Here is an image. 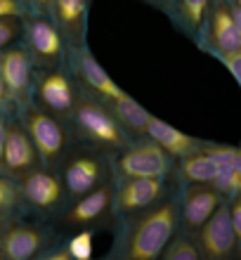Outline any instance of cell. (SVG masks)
Here are the masks:
<instances>
[{"mask_svg":"<svg viewBox=\"0 0 241 260\" xmlns=\"http://www.w3.org/2000/svg\"><path fill=\"white\" fill-rule=\"evenodd\" d=\"M180 225L178 199L165 197L161 204L125 215V227L118 241V260H156Z\"/></svg>","mask_w":241,"mask_h":260,"instance_id":"1","label":"cell"},{"mask_svg":"<svg viewBox=\"0 0 241 260\" xmlns=\"http://www.w3.org/2000/svg\"><path fill=\"white\" fill-rule=\"evenodd\" d=\"M66 128L76 133L88 147H95L99 151H123L132 142L125 135V130L116 123L107 104L88 92H78V100L74 104V111L69 116Z\"/></svg>","mask_w":241,"mask_h":260,"instance_id":"2","label":"cell"},{"mask_svg":"<svg viewBox=\"0 0 241 260\" xmlns=\"http://www.w3.org/2000/svg\"><path fill=\"white\" fill-rule=\"evenodd\" d=\"M21 125L26 130L28 140L33 144L36 154L41 158V166L52 168L66 156L69 151V128L52 114L43 111L38 104H28L21 109Z\"/></svg>","mask_w":241,"mask_h":260,"instance_id":"3","label":"cell"},{"mask_svg":"<svg viewBox=\"0 0 241 260\" xmlns=\"http://www.w3.org/2000/svg\"><path fill=\"white\" fill-rule=\"evenodd\" d=\"M62 161L64 164L59 178H62L64 192L66 197H71V201L111 180L109 161L104 156V151L95 149V147H81V149L66 151Z\"/></svg>","mask_w":241,"mask_h":260,"instance_id":"4","label":"cell"},{"mask_svg":"<svg viewBox=\"0 0 241 260\" xmlns=\"http://www.w3.org/2000/svg\"><path fill=\"white\" fill-rule=\"evenodd\" d=\"M21 38H24L21 48L26 50L33 69H57L64 64L66 45L50 17L33 12L21 17Z\"/></svg>","mask_w":241,"mask_h":260,"instance_id":"5","label":"cell"},{"mask_svg":"<svg viewBox=\"0 0 241 260\" xmlns=\"http://www.w3.org/2000/svg\"><path fill=\"white\" fill-rule=\"evenodd\" d=\"M78 92H81V88L76 85L74 76L69 71H64L62 67L33 69V104H38L43 111L59 118L62 123H69Z\"/></svg>","mask_w":241,"mask_h":260,"instance_id":"6","label":"cell"},{"mask_svg":"<svg viewBox=\"0 0 241 260\" xmlns=\"http://www.w3.org/2000/svg\"><path fill=\"white\" fill-rule=\"evenodd\" d=\"M173 161L159 144L149 137L132 140L123 151H118L116 171L121 178H154L168 180L173 173Z\"/></svg>","mask_w":241,"mask_h":260,"instance_id":"7","label":"cell"},{"mask_svg":"<svg viewBox=\"0 0 241 260\" xmlns=\"http://www.w3.org/2000/svg\"><path fill=\"white\" fill-rule=\"evenodd\" d=\"M199 48L203 52H236L241 50V14L232 12L225 0H211L201 28Z\"/></svg>","mask_w":241,"mask_h":260,"instance_id":"8","label":"cell"},{"mask_svg":"<svg viewBox=\"0 0 241 260\" xmlns=\"http://www.w3.org/2000/svg\"><path fill=\"white\" fill-rule=\"evenodd\" d=\"M116 215L114 211V182H104V185L90 189L88 194L74 199L71 206L64 211L62 225L71 230H95L111 222Z\"/></svg>","mask_w":241,"mask_h":260,"instance_id":"9","label":"cell"},{"mask_svg":"<svg viewBox=\"0 0 241 260\" xmlns=\"http://www.w3.org/2000/svg\"><path fill=\"white\" fill-rule=\"evenodd\" d=\"M0 81L5 85L7 102H14L19 109L33 102V64L21 45L0 50Z\"/></svg>","mask_w":241,"mask_h":260,"instance_id":"10","label":"cell"},{"mask_svg":"<svg viewBox=\"0 0 241 260\" xmlns=\"http://www.w3.org/2000/svg\"><path fill=\"white\" fill-rule=\"evenodd\" d=\"M196 246H199L201 260H232L239 248V237L227 215V201L218 206V211L196 230Z\"/></svg>","mask_w":241,"mask_h":260,"instance_id":"11","label":"cell"},{"mask_svg":"<svg viewBox=\"0 0 241 260\" xmlns=\"http://www.w3.org/2000/svg\"><path fill=\"white\" fill-rule=\"evenodd\" d=\"M71 55V67H74V81L76 85L88 92V95L102 100V102H109V100H116V97L125 95V90L118 85L114 78L109 76V71L99 64L90 48H78V50H69Z\"/></svg>","mask_w":241,"mask_h":260,"instance_id":"12","label":"cell"},{"mask_svg":"<svg viewBox=\"0 0 241 260\" xmlns=\"http://www.w3.org/2000/svg\"><path fill=\"white\" fill-rule=\"evenodd\" d=\"M17 189H19V197L24 204H28L41 213L57 211L66 199L62 178L45 166H38L36 171L26 173L21 180H17Z\"/></svg>","mask_w":241,"mask_h":260,"instance_id":"13","label":"cell"},{"mask_svg":"<svg viewBox=\"0 0 241 260\" xmlns=\"http://www.w3.org/2000/svg\"><path fill=\"white\" fill-rule=\"evenodd\" d=\"M165 197H168V180L121 178V185L114 187V211L123 218L135 215L161 204Z\"/></svg>","mask_w":241,"mask_h":260,"instance_id":"14","label":"cell"},{"mask_svg":"<svg viewBox=\"0 0 241 260\" xmlns=\"http://www.w3.org/2000/svg\"><path fill=\"white\" fill-rule=\"evenodd\" d=\"M38 166H41V158L36 154L24 125L19 121L7 123L5 147H3V156H0V175H5V178L17 182L26 173L36 171Z\"/></svg>","mask_w":241,"mask_h":260,"instance_id":"15","label":"cell"},{"mask_svg":"<svg viewBox=\"0 0 241 260\" xmlns=\"http://www.w3.org/2000/svg\"><path fill=\"white\" fill-rule=\"evenodd\" d=\"M88 12L90 0H55L52 5V21L62 36L66 50L85 48L88 41Z\"/></svg>","mask_w":241,"mask_h":260,"instance_id":"16","label":"cell"},{"mask_svg":"<svg viewBox=\"0 0 241 260\" xmlns=\"http://www.w3.org/2000/svg\"><path fill=\"white\" fill-rule=\"evenodd\" d=\"M48 244L43 230L24 222H5L0 230V255L5 260H36Z\"/></svg>","mask_w":241,"mask_h":260,"instance_id":"17","label":"cell"},{"mask_svg":"<svg viewBox=\"0 0 241 260\" xmlns=\"http://www.w3.org/2000/svg\"><path fill=\"white\" fill-rule=\"evenodd\" d=\"M222 201H225L222 194L218 189H213L211 185H187L185 194H182V201H178L182 227L187 232H196L218 211V206Z\"/></svg>","mask_w":241,"mask_h":260,"instance_id":"18","label":"cell"},{"mask_svg":"<svg viewBox=\"0 0 241 260\" xmlns=\"http://www.w3.org/2000/svg\"><path fill=\"white\" fill-rule=\"evenodd\" d=\"M147 137L154 140L168 156L178 158V161L180 158H185V156H192V154H196V151L203 149V142H201V140L187 135L185 130L175 128V125L165 123L163 118H159V116H152L149 128H147Z\"/></svg>","mask_w":241,"mask_h":260,"instance_id":"19","label":"cell"},{"mask_svg":"<svg viewBox=\"0 0 241 260\" xmlns=\"http://www.w3.org/2000/svg\"><path fill=\"white\" fill-rule=\"evenodd\" d=\"M107 109L111 111V116L116 118V123L125 130V135L130 140H137V137H147V128H149V121H152V111H147L142 104L130 97L128 92L116 100H109Z\"/></svg>","mask_w":241,"mask_h":260,"instance_id":"20","label":"cell"},{"mask_svg":"<svg viewBox=\"0 0 241 260\" xmlns=\"http://www.w3.org/2000/svg\"><path fill=\"white\" fill-rule=\"evenodd\" d=\"M208 7H211V0H175L170 10V19L187 38L196 41L201 36L203 21H206Z\"/></svg>","mask_w":241,"mask_h":260,"instance_id":"21","label":"cell"},{"mask_svg":"<svg viewBox=\"0 0 241 260\" xmlns=\"http://www.w3.org/2000/svg\"><path fill=\"white\" fill-rule=\"evenodd\" d=\"M218 166L206 151L201 149L192 156L180 158V175L187 180V185H213Z\"/></svg>","mask_w":241,"mask_h":260,"instance_id":"22","label":"cell"},{"mask_svg":"<svg viewBox=\"0 0 241 260\" xmlns=\"http://www.w3.org/2000/svg\"><path fill=\"white\" fill-rule=\"evenodd\" d=\"M156 260H201V253L189 234H178V237L173 234V239L165 244Z\"/></svg>","mask_w":241,"mask_h":260,"instance_id":"23","label":"cell"},{"mask_svg":"<svg viewBox=\"0 0 241 260\" xmlns=\"http://www.w3.org/2000/svg\"><path fill=\"white\" fill-rule=\"evenodd\" d=\"M203 151L213 158L218 168H241V151L232 144L203 142Z\"/></svg>","mask_w":241,"mask_h":260,"instance_id":"24","label":"cell"},{"mask_svg":"<svg viewBox=\"0 0 241 260\" xmlns=\"http://www.w3.org/2000/svg\"><path fill=\"white\" fill-rule=\"evenodd\" d=\"M71 260H92L95 253V230H76L66 244Z\"/></svg>","mask_w":241,"mask_h":260,"instance_id":"25","label":"cell"},{"mask_svg":"<svg viewBox=\"0 0 241 260\" xmlns=\"http://www.w3.org/2000/svg\"><path fill=\"white\" fill-rule=\"evenodd\" d=\"M24 204L19 197V189H17V182L5 175H0V215L7 218L10 213H14L19 206Z\"/></svg>","mask_w":241,"mask_h":260,"instance_id":"26","label":"cell"},{"mask_svg":"<svg viewBox=\"0 0 241 260\" xmlns=\"http://www.w3.org/2000/svg\"><path fill=\"white\" fill-rule=\"evenodd\" d=\"M21 38L19 17H0V50L10 48Z\"/></svg>","mask_w":241,"mask_h":260,"instance_id":"27","label":"cell"},{"mask_svg":"<svg viewBox=\"0 0 241 260\" xmlns=\"http://www.w3.org/2000/svg\"><path fill=\"white\" fill-rule=\"evenodd\" d=\"M208 55L215 57L229 71L236 85H241V50H236V52H208Z\"/></svg>","mask_w":241,"mask_h":260,"instance_id":"28","label":"cell"},{"mask_svg":"<svg viewBox=\"0 0 241 260\" xmlns=\"http://www.w3.org/2000/svg\"><path fill=\"white\" fill-rule=\"evenodd\" d=\"M31 12L26 0H0V17H26Z\"/></svg>","mask_w":241,"mask_h":260,"instance_id":"29","label":"cell"},{"mask_svg":"<svg viewBox=\"0 0 241 260\" xmlns=\"http://www.w3.org/2000/svg\"><path fill=\"white\" fill-rule=\"evenodd\" d=\"M28 10L33 14H43V17H50L52 14V5H55V0H26Z\"/></svg>","mask_w":241,"mask_h":260,"instance_id":"30","label":"cell"},{"mask_svg":"<svg viewBox=\"0 0 241 260\" xmlns=\"http://www.w3.org/2000/svg\"><path fill=\"white\" fill-rule=\"evenodd\" d=\"M36 260H71L69 251H66V246L62 248H55V251H50V253H45L43 258H36Z\"/></svg>","mask_w":241,"mask_h":260,"instance_id":"31","label":"cell"},{"mask_svg":"<svg viewBox=\"0 0 241 260\" xmlns=\"http://www.w3.org/2000/svg\"><path fill=\"white\" fill-rule=\"evenodd\" d=\"M145 3H149L152 7H156V10H163V12H168L170 14V10H173V3L175 0H145Z\"/></svg>","mask_w":241,"mask_h":260,"instance_id":"32","label":"cell"},{"mask_svg":"<svg viewBox=\"0 0 241 260\" xmlns=\"http://www.w3.org/2000/svg\"><path fill=\"white\" fill-rule=\"evenodd\" d=\"M5 133H7V121L5 116H0V156H3V147H5Z\"/></svg>","mask_w":241,"mask_h":260,"instance_id":"33","label":"cell"},{"mask_svg":"<svg viewBox=\"0 0 241 260\" xmlns=\"http://www.w3.org/2000/svg\"><path fill=\"white\" fill-rule=\"evenodd\" d=\"M229 5V10H236V12H241V0H225Z\"/></svg>","mask_w":241,"mask_h":260,"instance_id":"34","label":"cell"},{"mask_svg":"<svg viewBox=\"0 0 241 260\" xmlns=\"http://www.w3.org/2000/svg\"><path fill=\"white\" fill-rule=\"evenodd\" d=\"M7 102V95H5V85H3V81H0V107Z\"/></svg>","mask_w":241,"mask_h":260,"instance_id":"35","label":"cell"},{"mask_svg":"<svg viewBox=\"0 0 241 260\" xmlns=\"http://www.w3.org/2000/svg\"><path fill=\"white\" fill-rule=\"evenodd\" d=\"M3 227H5V218H3V215H0V230H3Z\"/></svg>","mask_w":241,"mask_h":260,"instance_id":"36","label":"cell"},{"mask_svg":"<svg viewBox=\"0 0 241 260\" xmlns=\"http://www.w3.org/2000/svg\"><path fill=\"white\" fill-rule=\"evenodd\" d=\"M0 260H5V258H3V255H0Z\"/></svg>","mask_w":241,"mask_h":260,"instance_id":"37","label":"cell"}]
</instances>
